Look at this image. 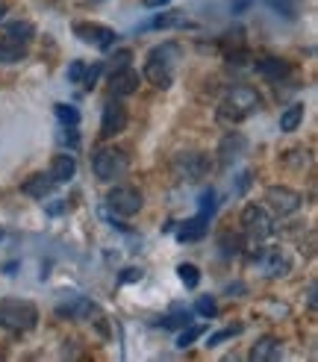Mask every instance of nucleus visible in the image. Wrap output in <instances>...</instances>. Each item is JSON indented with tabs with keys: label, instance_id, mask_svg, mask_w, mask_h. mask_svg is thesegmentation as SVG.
I'll return each instance as SVG.
<instances>
[{
	"label": "nucleus",
	"instance_id": "nucleus-33",
	"mask_svg": "<svg viewBox=\"0 0 318 362\" xmlns=\"http://www.w3.org/2000/svg\"><path fill=\"white\" fill-rule=\"evenodd\" d=\"M194 310H198L204 318H212L218 313V306H216V300H212V298H198V306H194Z\"/></svg>",
	"mask_w": 318,
	"mask_h": 362
},
{
	"label": "nucleus",
	"instance_id": "nucleus-21",
	"mask_svg": "<svg viewBox=\"0 0 318 362\" xmlns=\"http://www.w3.org/2000/svg\"><path fill=\"white\" fill-rule=\"evenodd\" d=\"M24 57H27V47L21 42H12L9 35L0 39V62L4 65H15V62H21Z\"/></svg>",
	"mask_w": 318,
	"mask_h": 362
},
{
	"label": "nucleus",
	"instance_id": "nucleus-2",
	"mask_svg": "<svg viewBox=\"0 0 318 362\" xmlns=\"http://www.w3.org/2000/svg\"><path fill=\"white\" fill-rule=\"evenodd\" d=\"M39 324V310L35 303L24 298H4L0 300V327L9 333H30Z\"/></svg>",
	"mask_w": 318,
	"mask_h": 362
},
{
	"label": "nucleus",
	"instance_id": "nucleus-6",
	"mask_svg": "<svg viewBox=\"0 0 318 362\" xmlns=\"http://www.w3.org/2000/svg\"><path fill=\"white\" fill-rule=\"evenodd\" d=\"M106 206H110L115 215L130 218V215H136L141 206H145V197H141V192L133 186H115V189H110V194H106Z\"/></svg>",
	"mask_w": 318,
	"mask_h": 362
},
{
	"label": "nucleus",
	"instance_id": "nucleus-28",
	"mask_svg": "<svg viewBox=\"0 0 318 362\" xmlns=\"http://www.w3.org/2000/svg\"><path fill=\"white\" fill-rule=\"evenodd\" d=\"M198 206H201V215L212 218V215H216V192H212V189H204L201 197H198Z\"/></svg>",
	"mask_w": 318,
	"mask_h": 362
},
{
	"label": "nucleus",
	"instance_id": "nucleus-23",
	"mask_svg": "<svg viewBox=\"0 0 318 362\" xmlns=\"http://www.w3.org/2000/svg\"><path fill=\"white\" fill-rule=\"evenodd\" d=\"M206 333V324H186V327L180 330V336H177V348H189V345H194L201 336Z\"/></svg>",
	"mask_w": 318,
	"mask_h": 362
},
{
	"label": "nucleus",
	"instance_id": "nucleus-20",
	"mask_svg": "<svg viewBox=\"0 0 318 362\" xmlns=\"http://www.w3.org/2000/svg\"><path fill=\"white\" fill-rule=\"evenodd\" d=\"M262 265H265V274H269V277H283L292 268L289 257L283 250H269V253H265V259H262Z\"/></svg>",
	"mask_w": 318,
	"mask_h": 362
},
{
	"label": "nucleus",
	"instance_id": "nucleus-22",
	"mask_svg": "<svg viewBox=\"0 0 318 362\" xmlns=\"http://www.w3.org/2000/svg\"><path fill=\"white\" fill-rule=\"evenodd\" d=\"M300 121H304V103H292L289 110H283V115H280V130L295 133L300 127Z\"/></svg>",
	"mask_w": 318,
	"mask_h": 362
},
{
	"label": "nucleus",
	"instance_id": "nucleus-1",
	"mask_svg": "<svg viewBox=\"0 0 318 362\" xmlns=\"http://www.w3.org/2000/svg\"><path fill=\"white\" fill-rule=\"evenodd\" d=\"M262 106V98L257 95V88L251 86H230L224 98H221V110L218 118L221 121H242L247 115H254Z\"/></svg>",
	"mask_w": 318,
	"mask_h": 362
},
{
	"label": "nucleus",
	"instance_id": "nucleus-29",
	"mask_svg": "<svg viewBox=\"0 0 318 362\" xmlns=\"http://www.w3.org/2000/svg\"><path fill=\"white\" fill-rule=\"evenodd\" d=\"M242 333V327L236 324V327H224V330H218V333H212L209 339H206V348H218L221 341H227V339H233V336H239Z\"/></svg>",
	"mask_w": 318,
	"mask_h": 362
},
{
	"label": "nucleus",
	"instance_id": "nucleus-41",
	"mask_svg": "<svg viewBox=\"0 0 318 362\" xmlns=\"http://www.w3.org/2000/svg\"><path fill=\"white\" fill-rule=\"evenodd\" d=\"M92 4H98V0H92Z\"/></svg>",
	"mask_w": 318,
	"mask_h": 362
},
{
	"label": "nucleus",
	"instance_id": "nucleus-38",
	"mask_svg": "<svg viewBox=\"0 0 318 362\" xmlns=\"http://www.w3.org/2000/svg\"><path fill=\"white\" fill-rule=\"evenodd\" d=\"M148 9H159V6H165V4H171V0H141Z\"/></svg>",
	"mask_w": 318,
	"mask_h": 362
},
{
	"label": "nucleus",
	"instance_id": "nucleus-14",
	"mask_svg": "<svg viewBox=\"0 0 318 362\" xmlns=\"http://www.w3.org/2000/svg\"><path fill=\"white\" fill-rule=\"evenodd\" d=\"M95 313V303L88 300V298H68V303H59L57 306V315H62V318H77V321H83V318H88Z\"/></svg>",
	"mask_w": 318,
	"mask_h": 362
},
{
	"label": "nucleus",
	"instance_id": "nucleus-4",
	"mask_svg": "<svg viewBox=\"0 0 318 362\" xmlns=\"http://www.w3.org/2000/svg\"><path fill=\"white\" fill-rule=\"evenodd\" d=\"M171 171H174L177 180H183V183H198V180H204L206 171H209V159H206L204 153L183 151V153L174 156Z\"/></svg>",
	"mask_w": 318,
	"mask_h": 362
},
{
	"label": "nucleus",
	"instance_id": "nucleus-39",
	"mask_svg": "<svg viewBox=\"0 0 318 362\" xmlns=\"http://www.w3.org/2000/svg\"><path fill=\"white\" fill-rule=\"evenodd\" d=\"M4 15H6V4H0V21H4Z\"/></svg>",
	"mask_w": 318,
	"mask_h": 362
},
{
	"label": "nucleus",
	"instance_id": "nucleus-35",
	"mask_svg": "<svg viewBox=\"0 0 318 362\" xmlns=\"http://www.w3.org/2000/svg\"><path fill=\"white\" fill-rule=\"evenodd\" d=\"M83 74H86V62H71V68H68V80L71 83H83Z\"/></svg>",
	"mask_w": 318,
	"mask_h": 362
},
{
	"label": "nucleus",
	"instance_id": "nucleus-40",
	"mask_svg": "<svg viewBox=\"0 0 318 362\" xmlns=\"http://www.w3.org/2000/svg\"><path fill=\"white\" fill-rule=\"evenodd\" d=\"M0 239H4V230H0Z\"/></svg>",
	"mask_w": 318,
	"mask_h": 362
},
{
	"label": "nucleus",
	"instance_id": "nucleus-12",
	"mask_svg": "<svg viewBox=\"0 0 318 362\" xmlns=\"http://www.w3.org/2000/svg\"><path fill=\"white\" fill-rule=\"evenodd\" d=\"M245 151H247V139H245L242 133H227V136L221 139L218 156H221L224 165H230V162H236V159H239Z\"/></svg>",
	"mask_w": 318,
	"mask_h": 362
},
{
	"label": "nucleus",
	"instance_id": "nucleus-36",
	"mask_svg": "<svg viewBox=\"0 0 318 362\" xmlns=\"http://www.w3.org/2000/svg\"><path fill=\"white\" fill-rule=\"evenodd\" d=\"M136 280H141V271L139 268H124L121 283H136Z\"/></svg>",
	"mask_w": 318,
	"mask_h": 362
},
{
	"label": "nucleus",
	"instance_id": "nucleus-11",
	"mask_svg": "<svg viewBox=\"0 0 318 362\" xmlns=\"http://www.w3.org/2000/svg\"><path fill=\"white\" fill-rule=\"evenodd\" d=\"M74 174H77V159L71 156V153H59V156L50 159L47 177L53 180V183H68V180L74 177Z\"/></svg>",
	"mask_w": 318,
	"mask_h": 362
},
{
	"label": "nucleus",
	"instance_id": "nucleus-37",
	"mask_svg": "<svg viewBox=\"0 0 318 362\" xmlns=\"http://www.w3.org/2000/svg\"><path fill=\"white\" fill-rule=\"evenodd\" d=\"M307 303H310V310L315 313V306H318L315 303V283H310V288H307Z\"/></svg>",
	"mask_w": 318,
	"mask_h": 362
},
{
	"label": "nucleus",
	"instance_id": "nucleus-34",
	"mask_svg": "<svg viewBox=\"0 0 318 362\" xmlns=\"http://www.w3.org/2000/svg\"><path fill=\"white\" fill-rule=\"evenodd\" d=\"M227 62L230 65H245V62H254V57H251V50L242 47V50H230L227 53Z\"/></svg>",
	"mask_w": 318,
	"mask_h": 362
},
{
	"label": "nucleus",
	"instance_id": "nucleus-16",
	"mask_svg": "<svg viewBox=\"0 0 318 362\" xmlns=\"http://www.w3.org/2000/svg\"><path fill=\"white\" fill-rule=\"evenodd\" d=\"M280 354H283V345H280V339H274V336H262L257 345L251 348V359H254V362L280 359Z\"/></svg>",
	"mask_w": 318,
	"mask_h": 362
},
{
	"label": "nucleus",
	"instance_id": "nucleus-5",
	"mask_svg": "<svg viewBox=\"0 0 318 362\" xmlns=\"http://www.w3.org/2000/svg\"><path fill=\"white\" fill-rule=\"evenodd\" d=\"M242 227H245L247 236L257 239V242L269 239L271 233H274V221H271L269 209H265V206H257V204H247V206L242 209Z\"/></svg>",
	"mask_w": 318,
	"mask_h": 362
},
{
	"label": "nucleus",
	"instance_id": "nucleus-32",
	"mask_svg": "<svg viewBox=\"0 0 318 362\" xmlns=\"http://www.w3.org/2000/svg\"><path fill=\"white\" fill-rule=\"evenodd\" d=\"M133 59V50H118L115 57L110 59V71H118V68H127Z\"/></svg>",
	"mask_w": 318,
	"mask_h": 362
},
{
	"label": "nucleus",
	"instance_id": "nucleus-25",
	"mask_svg": "<svg viewBox=\"0 0 318 362\" xmlns=\"http://www.w3.org/2000/svg\"><path fill=\"white\" fill-rule=\"evenodd\" d=\"M177 274H180V280H183L186 288H198V283H201V268L198 265L183 262V265H177Z\"/></svg>",
	"mask_w": 318,
	"mask_h": 362
},
{
	"label": "nucleus",
	"instance_id": "nucleus-3",
	"mask_svg": "<svg viewBox=\"0 0 318 362\" xmlns=\"http://www.w3.org/2000/svg\"><path fill=\"white\" fill-rule=\"evenodd\" d=\"M92 171L100 183H115L130 171V156L118 148H100L92 156Z\"/></svg>",
	"mask_w": 318,
	"mask_h": 362
},
{
	"label": "nucleus",
	"instance_id": "nucleus-26",
	"mask_svg": "<svg viewBox=\"0 0 318 362\" xmlns=\"http://www.w3.org/2000/svg\"><path fill=\"white\" fill-rule=\"evenodd\" d=\"M53 112H57V118H59L65 127H77V124H80L77 106H71V103H57V106H53Z\"/></svg>",
	"mask_w": 318,
	"mask_h": 362
},
{
	"label": "nucleus",
	"instance_id": "nucleus-18",
	"mask_svg": "<svg viewBox=\"0 0 318 362\" xmlns=\"http://www.w3.org/2000/svg\"><path fill=\"white\" fill-rule=\"evenodd\" d=\"M145 77L156 86V88H168L174 83V68L165 65V62H156V59H148L145 65Z\"/></svg>",
	"mask_w": 318,
	"mask_h": 362
},
{
	"label": "nucleus",
	"instance_id": "nucleus-15",
	"mask_svg": "<svg viewBox=\"0 0 318 362\" xmlns=\"http://www.w3.org/2000/svg\"><path fill=\"white\" fill-rule=\"evenodd\" d=\"M254 68H257V74L265 77L269 83H280L283 77H289V71H292L289 62H283V59H257Z\"/></svg>",
	"mask_w": 318,
	"mask_h": 362
},
{
	"label": "nucleus",
	"instance_id": "nucleus-10",
	"mask_svg": "<svg viewBox=\"0 0 318 362\" xmlns=\"http://www.w3.org/2000/svg\"><path fill=\"white\" fill-rule=\"evenodd\" d=\"M139 83H141V74L136 68H118V71H112L110 74V88H112V95L115 98H127V95H133L136 88H139Z\"/></svg>",
	"mask_w": 318,
	"mask_h": 362
},
{
	"label": "nucleus",
	"instance_id": "nucleus-30",
	"mask_svg": "<svg viewBox=\"0 0 318 362\" xmlns=\"http://www.w3.org/2000/svg\"><path fill=\"white\" fill-rule=\"evenodd\" d=\"M221 250L224 257H233V253H242V236H221Z\"/></svg>",
	"mask_w": 318,
	"mask_h": 362
},
{
	"label": "nucleus",
	"instance_id": "nucleus-24",
	"mask_svg": "<svg viewBox=\"0 0 318 362\" xmlns=\"http://www.w3.org/2000/svg\"><path fill=\"white\" fill-rule=\"evenodd\" d=\"M6 35L12 42H21V45H27L33 35H35V30H33V24L30 21H12V24H6Z\"/></svg>",
	"mask_w": 318,
	"mask_h": 362
},
{
	"label": "nucleus",
	"instance_id": "nucleus-17",
	"mask_svg": "<svg viewBox=\"0 0 318 362\" xmlns=\"http://www.w3.org/2000/svg\"><path fill=\"white\" fill-rule=\"evenodd\" d=\"M53 180L47 177V174H33V177H27L24 180V186H21V192L24 194H30V197H35V201H45V197L53 192Z\"/></svg>",
	"mask_w": 318,
	"mask_h": 362
},
{
	"label": "nucleus",
	"instance_id": "nucleus-13",
	"mask_svg": "<svg viewBox=\"0 0 318 362\" xmlns=\"http://www.w3.org/2000/svg\"><path fill=\"white\" fill-rule=\"evenodd\" d=\"M206 230H209V218L198 212L194 218L180 224V230H177V239H180V242H201L206 236Z\"/></svg>",
	"mask_w": 318,
	"mask_h": 362
},
{
	"label": "nucleus",
	"instance_id": "nucleus-19",
	"mask_svg": "<svg viewBox=\"0 0 318 362\" xmlns=\"http://www.w3.org/2000/svg\"><path fill=\"white\" fill-rule=\"evenodd\" d=\"M192 318H194V315H192L189 306L174 303V306H171V313H168V315H163V321H159V324H163L165 330H183L186 324H192Z\"/></svg>",
	"mask_w": 318,
	"mask_h": 362
},
{
	"label": "nucleus",
	"instance_id": "nucleus-7",
	"mask_svg": "<svg viewBox=\"0 0 318 362\" xmlns=\"http://www.w3.org/2000/svg\"><path fill=\"white\" fill-rule=\"evenodd\" d=\"M304 204V197H300L295 189L289 186H269L265 189V209H271L274 215H295Z\"/></svg>",
	"mask_w": 318,
	"mask_h": 362
},
{
	"label": "nucleus",
	"instance_id": "nucleus-8",
	"mask_svg": "<svg viewBox=\"0 0 318 362\" xmlns=\"http://www.w3.org/2000/svg\"><path fill=\"white\" fill-rule=\"evenodd\" d=\"M74 35L83 45H92L98 50H110L118 39V33L112 27H103V24H74Z\"/></svg>",
	"mask_w": 318,
	"mask_h": 362
},
{
	"label": "nucleus",
	"instance_id": "nucleus-9",
	"mask_svg": "<svg viewBox=\"0 0 318 362\" xmlns=\"http://www.w3.org/2000/svg\"><path fill=\"white\" fill-rule=\"evenodd\" d=\"M127 127V106L121 100H106L103 103V118H100V136L103 139H112L118 133H124Z\"/></svg>",
	"mask_w": 318,
	"mask_h": 362
},
{
	"label": "nucleus",
	"instance_id": "nucleus-31",
	"mask_svg": "<svg viewBox=\"0 0 318 362\" xmlns=\"http://www.w3.org/2000/svg\"><path fill=\"white\" fill-rule=\"evenodd\" d=\"M103 74V62H95V65H86V74H83V86L92 88L98 83V77Z\"/></svg>",
	"mask_w": 318,
	"mask_h": 362
},
{
	"label": "nucleus",
	"instance_id": "nucleus-27",
	"mask_svg": "<svg viewBox=\"0 0 318 362\" xmlns=\"http://www.w3.org/2000/svg\"><path fill=\"white\" fill-rule=\"evenodd\" d=\"M183 24H186L183 12H165V15L153 18V21H151L148 27H153V30H163V27H183Z\"/></svg>",
	"mask_w": 318,
	"mask_h": 362
}]
</instances>
